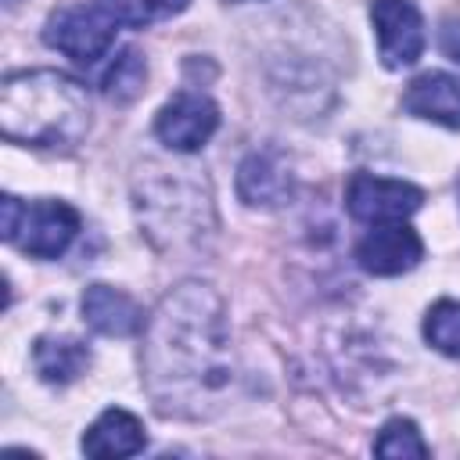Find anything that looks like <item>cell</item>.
I'll use <instances>...</instances> for the list:
<instances>
[{
    "label": "cell",
    "instance_id": "4fadbf2b",
    "mask_svg": "<svg viewBox=\"0 0 460 460\" xmlns=\"http://www.w3.org/2000/svg\"><path fill=\"white\" fill-rule=\"evenodd\" d=\"M147 446L144 424L129 410H104L83 435V453L86 456H137Z\"/></svg>",
    "mask_w": 460,
    "mask_h": 460
},
{
    "label": "cell",
    "instance_id": "8fae6325",
    "mask_svg": "<svg viewBox=\"0 0 460 460\" xmlns=\"http://www.w3.org/2000/svg\"><path fill=\"white\" fill-rule=\"evenodd\" d=\"M402 108L413 119L460 129V79L449 72H424L406 86Z\"/></svg>",
    "mask_w": 460,
    "mask_h": 460
},
{
    "label": "cell",
    "instance_id": "7c38bea8",
    "mask_svg": "<svg viewBox=\"0 0 460 460\" xmlns=\"http://www.w3.org/2000/svg\"><path fill=\"white\" fill-rule=\"evenodd\" d=\"M83 320L97 334L126 338V334H137L140 331L144 313H140V305L126 291H119L111 284H90L83 291Z\"/></svg>",
    "mask_w": 460,
    "mask_h": 460
},
{
    "label": "cell",
    "instance_id": "5b68a950",
    "mask_svg": "<svg viewBox=\"0 0 460 460\" xmlns=\"http://www.w3.org/2000/svg\"><path fill=\"white\" fill-rule=\"evenodd\" d=\"M119 22L93 0V4H68L61 11H54L43 25V40L47 47L61 50L65 58L79 61V65H93L97 58H104L115 43Z\"/></svg>",
    "mask_w": 460,
    "mask_h": 460
},
{
    "label": "cell",
    "instance_id": "e0dca14e",
    "mask_svg": "<svg viewBox=\"0 0 460 460\" xmlns=\"http://www.w3.org/2000/svg\"><path fill=\"white\" fill-rule=\"evenodd\" d=\"M424 338L442 356L460 359V302L456 298H442V302H435L428 309V316H424Z\"/></svg>",
    "mask_w": 460,
    "mask_h": 460
},
{
    "label": "cell",
    "instance_id": "5bb4252c",
    "mask_svg": "<svg viewBox=\"0 0 460 460\" xmlns=\"http://www.w3.org/2000/svg\"><path fill=\"white\" fill-rule=\"evenodd\" d=\"M90 345L72 334H43L32 341V367L47 385H72L90 367Z\"/></svg>",
    "mask_w": 460,
    "mask_h": 460
},
{
    "label": "cell",
    "instance_id": "277c9868",
    "mask_svg": "<svg viewBox=\"0 0 460 460\" xmlns=\"http://www.w3.org/2000/svg\"><path fill=\"white\" fill-rule=\"evenodd\" d=\"M83 219L68 201L40 198V201H18L14 194L0 198V234L4 241L18 244L32 259H58L75 241Z\"/></svg>",
    "mask_w": 460,
    "mask_h": 460
},
{
    "label": "cell",
    "instance_id": "7a4b0ae2",
    "mask_svg": "<svg viewBox=\"0 0 460 460\" xmlns=\"http://www.w3.org/2000/svg\"><path fill=\"white\" fill-rule=\"evenodd\" d=\"M0 129L11 144L75 147L90 129V93L54 68L11 72L0 86Z\"/></svg>",
    "mask_w": 460,
    "mask_h": 460
},
{
    "label": "cell",
    "instance_id": "30bf717a",
    "mask_svg": "<svg viewBox=\"0 0 460 460\" xmlns=\"http://www.w3.org/2000/svg\"><path fill=\"white\" fill-rule=\"evenodd\" d=\"M237 194L252 208H280V205H288L291 194H295L291 162L273 147L244 155L241 165H237Z\"/></svg>",
    "mask_w": 460,
    "mask_h": 460
},
{
    "label": "cell",
    "instance_id": "2e32d148",
    "mask_svg": "<svg viewBox=\"0 0 460 460\" xmlns=\"http://www.w3.org/2000/svg\"><path fill=\"white\" fill-rule=\"evenodd\" d=\"M374 453H377V456H388V460H410V456L420 460V456H428L431 449H428V442L420 438V431H417L413 420L392 417V420L381 424V431H377V438H374Z\"/></svg>",
    "mask_w": 460,
    "mask_h": 460
},
{
    "label": "cell",
    "instance_id": "ffe728a7",
    "mask_svg": "<svg viewBox=\"0 0 460 460\" xmlns=\"http://www.w3.org/2000/svg\"><path fill=\"white\" fill-rule=\"evenodd\" d=\"M4 4H7V7H14V4H18V0H4Z\"/></svg>",
    "mask_w": 460,
    "mask_h": 460
},
{
    "label": "cell",
    "instance_id": "9c48e42d",
    "mask_svg": "<svg viewBox=\"0 0 460 460\" xmlns=\"http://www.w3.org/2000/svg\"><path fill=\"white\" fill-rule=\"evenodd\" d=\"M424 259V241L406 223H377L356 241L359 270L374 277H399Z\"/></svg>",
    "mask_w": 460,
    "mask_h": 460
},
{
    "label": "cell",
    "instance_id": "3957f363",
    "mask_svg": "<svg viewBox=\"0 0 460 460\" xmlns=\"http://www.w3.org/2000/svg\"><path fill=\"white\" fill-rule=\"evenodd\" d=\"M133 208L147 241L165 255L201 252L216 230L208 180L190 165H140L133 176Z\"/></svg>",
    "mask_w": 460,
    "mask_h": 460
},
{
    "label": "cell",
    "instance_id": "ac0fdd59",
    "mask_svg": "<svg viewBox=\"0 0 460 460\" xmlns=\"http://www.w3.org/2000/svg\"><path fill=\"white\" fill-rule=\"evenodd\" d=\"M119 25H155V22H165L172 14H180L190 0H97Z\"/></svg>",
    "mask_w": 460,
    "mask_h": 460
},
{
    "label": "cell",
    "instance_id": "9a60e30c",
    "mask_svg": "<svg viewBox=\"0 0 460 460\" xmlns=\"http://www.w3.org/2000/svg\"><path fill=\"white\" fill-rule=\"evenodd\" d=\"M144 79H147V65H144V58H140V50H137V47H122V50L111 58V65L104 68L101 90H104V97L126 104V101H133V97L144 90Z\"/></svg>",
    "mask_w": 460,
    "mask_h": 460
},
{
    "label": "cell",
    "instance_id": "52a82bcc",
    "mask_svg": "<svg viewBox=\"0 0 460 460\" xmlns=\"http://www.w3.org/2000/svg\"><path fill=\"white\" fill-rule=\"evenodd\" d=\"M370 22L385 68H410L424 54V18L413 0H370Z\"/></svg>",
    "mask_w": 460,
    "mask_h": 460
},
{
    "label": "cell",
    "instance_id": "8992f818",
    "mask_svg": "<svg viewBox=\"0 0 460 460\" xmlns=\"http://www.w3.org/2000/svg\"><path fill=\"white\" fill-rule=\"evenodd\" d=\"M424 205V190L406 180L356 172L345 187V208L359 223H402Z\"/></svg>",
    "mask_w": 460,
    "mask_h": 460
},
{
    "label": "cell",
    "instance_id": "6da1fadb",
    "mask_svg": "<svg viewBox=\"0 0 460 460\" xmlns=\"http://www.w3.org/2000/svg\"><path fill=\"white\" fill-rule=\"evenodd\" d=\"M144 385L162 417L201 420L223 410L237 367L230 349L226 305L212 284H176L144 327Z\"/></svg>",
    "mask_w": 460,
    "mask_h": 460
},
{
    "label": "cell",
    "instance_id": "44dd1931",
    "mask_svg": "<svg viewBox=\"0 0 460 460\" xmlns=\"http://www.w3.org/2000/svg\"><path fill=\"white\" fill-rule=\"evenodd\" d=\"M456 194H460V183H456Z\"/></svg>",
    "mask_w": 460,
    "mask_h": 460
},
{
    "label": "cell",
    "instance_id": "ba28073f",
    "mask_svg": "<svg viewBox=\"0 0 460 460\" xmlns=\"http://www.w3.org/2000/svg\"><path fill=\"white\" fill-rule=\"evenodd\" d=\"M219 129V108L205 97V93H176L169 104H162V111L155 115V137L180 155L201 151L212 133Z\"/></svg>",
    "mask_w": 460,
    "mask_h": 460
},
{
    "label": "cell",
    "instance_id": "d6986e66",
    "mask_svg": "<svg viewBox=\"0 0 460 460\" xmlns=\"http://www.w3.org/2000/svg\"><path fill=\"white\" fill-rule=\"evenodd\" d=\"M453 29H456V25H453ZM456 32H460V29H456ZM446 50H449V54H453V58L460 61V40H453V36H446Z\"/></svg>",
    "mask_w": 460,
    "mask_h": 460
}]
</instances>
